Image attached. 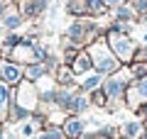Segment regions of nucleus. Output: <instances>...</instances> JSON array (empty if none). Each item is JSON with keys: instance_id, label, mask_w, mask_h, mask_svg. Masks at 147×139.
Here are the masks:
<instances>
[{"instance_id": "f257e3e1", "label": "nucleus", "mask_w": 147, "mask_h": 139, "mask_svg": "<svg viewBox=\"0 0 147 139\" xmlns=\"http://www.w3.org/2000/svg\"><path fill=\"white\" fill-rule=\"evenodd\" d=\"M3 73H5L7 81H17V78H20V71H17L15 66H3Z\"/></svg>"}, {"instance_id": "f03ea898", "label": "nucleus", "mask_w": 147, "mask_h": 139, "mask_svg": "<svg viewBox=\"0 0 147 139\" xmlns=\"http://www.w3.org/2000/svg\"><path fill=\"white\" fill-rule=\"evenodd\" d=\"M69 132H71V134H79L81 132V124L79 122H69Z\"/></svg>"}, {"instance_id": "7ed1b4c3", "label": "nucleus", "mask_w": 147, "mask_h": 139, "mask_svg": "<svg viewBox=\"0 0 147 139\" xmlns=\"http://www.w3.org/2000/svg\"><path fill=\"white\" fill-rule=\"evenodd\" d=\"M137 129H140L137 124H127V127H125V132H127V134H137Z\"/></svg>"}, {"instance_id": "20e7f679", "label": "nucleus", "mask_w": 147, "mask_h": 139, "mask_svg": "<svg viewBox=\"0 0 147 139\" xmlns=\"http://www.w3.org/2000/svg\"><path fill=\"white\" fill-rule=\"evenodd\" d=\"M17 22H20V20H17V17H15V15H12V17H7V27H15V25H17Z\"/></svg>"}, {"instance_id": "39448f33", "label": "nucleus", "mask_w": 147, "mask_h": 139, "mask_svg": "<svg viewBox=\"0 0 147 139\" xmlns=\"http://www.w3.org/2000/svg\"><path fill=\"white\" fill-rule=\"evenodd\" d=\"M42 139H59V132H49L47 137H42Z\"/></svg>"}, {"instance_id": "423d86ee", "label": "nucleus", "mask_w": 147, "mask_h": 139, "mask_svg": "<svg viewBox=\"0 0 147 139\" xmlns=\"http://www.w3.org/2000/svg\"><path fill=\"white\" fill-rule=\"evenodd\" d=\"M3 103H5V90L0 88V108H3Z\"/></svg>"}, {"instance_id": "0eeeda50", "label": "nucleus", "mask_w": 147, "mask_h": 139, "mask_svg": "<svg viewBox=\"0 0 147 139\" xmlns=\"http://www.w3.org/2000/svg\"><path fill=\"white\" fill-rule=\"evenodd\" d=\"M140 90H142V93H145V95H147V81H145V83H142V86H140Z\"/></svg>"}, {"instance_id": "6e6552de", "label": "nucleus", "mask_w": 147, "mask_h": 139, "mask_svg": "<svg viewBox=\"0 0 147 139\" xmlns=\"http://www.w3.org/2000/svg\"><path fill=\"white\" fill-rule=\"evenodd\" d=\"M108 3H118V0H108Z\"/></svg>"}]
</instances>
